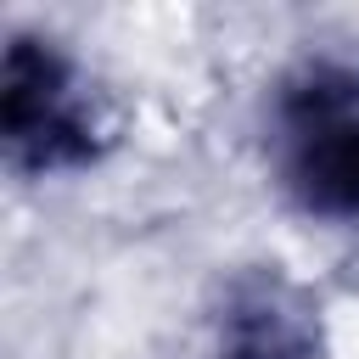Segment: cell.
I'll return each mask as SVG.
<instances>
[{
    "label": "cell",
    "mask_w": 359,
    "mask_h": 359,
    "mask_svg": "<svg viewBox=\"0 0 359 359\" xmlns=\"http://www.w3.org/2000/svg\"><path fill=\"white\" fill-rule=\"evenodd\" d=\"M297 180L309 202L359 213V90H314L297 129Z\"/></svg>",
    "instance_id": "1"
}]
</instances>
